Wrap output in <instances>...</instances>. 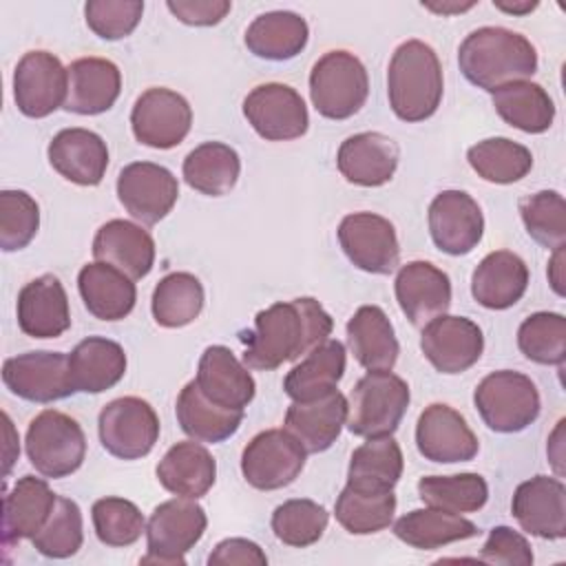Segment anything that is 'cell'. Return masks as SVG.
I'll return each instance as SVG.
<instances>
[{"instance_id": "6da1fadb", "label": "cell", "mask_w": 566, "mask_h": 566, "mask_svg": "<svg viewBox=\"0 0 566 566\" xmlns=\"http://www.w3.org/2000/svg\"><path fill=\"white\" fill-rule=\"evenodd\" d=\"M334 321L312 296L279 301L261 310L254 329L241 332L245 343L243 365L248 369L272 371L287 360H298L332 334Z\"/></svg>"}, {"instance_id": "7a4b0ae2", "label": "cell", "mask_w": 566, "mask_h": 566, "mask_svg": "<svg viewBox=\"0 0 566 566\" xmlns=\"http://www.w3.org/2000/svg\"><path fill=\"white\" fill-rule=\"evenodd\" d=\"M462 75L478 88H495L526 80L537 71V51L531 40L504 27H480L458 49Z\"/></svg>"}, {"instance_id": "3957f363", "label": "cell", "mask_w": 566, "mask_h": 566, "mask_svg": "<svg viewBox=\"0 0 566 566\" xmlns=\"http://www.w3.org/2000/svg\"><path fill=\"white\" fill-rule=\"evenodd\" d=\"M444 93L442 64L438 53L422 40L402 42L387 66L389 106L402 122L429 119Z\"/></svg>"}, {"instance_id": "277c9868", "label": "cell", "mask_w": 566, "mask_h": 566, "mask_svg": "<svg viewBox=\"0 0 566 566\" xmlns=\"http://www.w3.org/2000/svg\"><path fill=\"white\" fill-rule=\"evenodd\" d=\"M409 385L389 371H367L347 398V429L360 438L391 436L409 407Z\"/></svg>"}, {"instance_id": "5b68a950", "label": "cell", "mask_w": 566, "mask_h": 566, "mask_svg": "<svg viewBox=\"0 0 566 566\" xmlns=\"http://www.w3.org/2000/svg\"><path fill=\"white\" fill-rule=\"evenodd\" d=\"M367 95V69L354 53L336 49L314 62L310 73V97L318 115L327 119H347L365 106Z\"/></svg>"}, {"instance_id": "8992f818", "label": "cell", "mask_w": 566, "mask_h": 566, "mask_svg": "<svg viewBox=\"0 0 566 566\" xmlns=\"http://www.w3.org/2000/svg\"><path fill=\"white\" fill-rule=\"evenodd\" d=\"M473 402L484 424L495 433H517L539 416L542 400L535 382L513 369H500L480 380Z\"/></svg>"}, {"instance_id": "52a82bcc", "label": "cell", "mask_w": 566, "mask_h": 566, "mask_svg": "<svg viewBox=\"0 0 566 566\" xmlns=\"http://www.w3.org/2000/svg\"><path fill=\"white\" fill-rule=\"evenodd\" d=\"M24 449L40 475L60 480L82 467L86 436L75 418L57 409H44L29 422Z\"/></svg>"}, {"instance_id": "ba28073f", "label": "cell", "mask_w": 566, "mask_h": 566, "mask_svg": "<svg viewBox=\"0 0 566 566\" xmlns=\"http://www.w3.org/2000/svg\"><path fill=\"white\" fill-rule=\"evenodd\" d=\"M208 526L206 511L190 497L166 500L150 513L146 524L148 555L142 564H186V553L203 537Z\"/></svg>"}, {"instance_id": "9c48e42d", "label": "cell", "mask_w": 566, "mask_h": 566, "mask_svg": "<svg viewBox=\"0 0 566 566\" xmlns=\"http://www.w3.org/2000/svg\"><path fill=\"white\" fill-rule=\"evenodd\" d=\"M102 447L119 460L148 455L159 440V418L150 402L137 396H122L104 405L97 418Z\"/></svg>"}, {"instance_id": "30bf717a", "label": "cell", "mask_w": 566, "mask_h": 566, "mask_svg": "<svg viewBox=\"0 0 566 566\" xmlns=\"http://www.w3.org/2000/svg\"><path fill=\"white\" fill-rule=\"evenodd\" d=\"M307 451L283 427L256 433L241 453V473L259 491H276L292 484L303 467Z\"/></svg>"}, {"instance_id": "8fae6325", "label": "cell", "mask_w": 566, "mask_h": 566, "mask_svg": "<svg viewBox=\"0 0 566 566\" xmlns=\"http://www.w3.org/2000/svg\"><path fill=\"white\" fill-rule=\"evenodd\" d=\"M4 387L29 402H55L75 394L69 356L62 352H24L2 365Z\"/></svg>"}, {"instance_id": "7c38bea8", "label": "cell", "mask_w": 566, "mask_h": 566, "mask_svg": "<svg viewBox=\"0 0 566 566\" xmlns=\"http://www.w3.org/2000/svg\"><path fill=\"white\" fill-rule=\"evenodd\" d=\"M192 126L188 99L170 88L153 86L144 91L130 111V128L139 144L168 150L179 146Z\"/></svg>"}, {"instance_id": "4fadbf2b", "label": "cell", "mask_w": 566, "mask_h": 566, "mask_svg": "<svg viewBox=\"0 0 566 566\" xmlns=\"http://www.w3.org/2000/svg\"><path fill=\"white\" fill-rule=\"evenodd\" d=\"M243 115L256 135L268 142L298 139L310 126L301 93L281 82L254 86L243 99Z\"/></svg>"}, {"instance_id": "5bb4252c", "label": "cell", "mask_w": 566, "mask_h": 566, "mask_svg": "<svg viewBox=\"0 0 566 566\" xmlns=\"http://www.w3.org/2000/svg\"><path fill=\"white\" fill-rule=\"evenodd\" d=\"M69 71L49 51L24 53L13 71V99L22 115L40 119L64 106Z\"/></svg>"}, {"instance_id": "9a60e30c", "label": "cell", "mask_w": 566, "mask_h": 566, "mask_svg": "<svg viewBox=\"0 0 566 566\" xmlns=\"http://www.w3.org/2000/svg\"><path fill=\"white\" fill-rule=\"evenodd\" d=\"M345 256L363 272L389 274L400 261V243L389 219L374 212H352L338 226Z\"/></svg>"}, {"instance_id": "2e32d148", "label": "cell", "mask_w": 566, "mask_h": 566, "mask_svg": "<svg viewBox=\"0 0 566 566\" xmlns=\"http://www.w3.org/2000/svg\"><path fill=\"white\" fill-rule=\"evenodd\" d=\"M117 197L133 219L144 226H155L177 203L179 184L166 166L133 161L119 170Z\"/></svg>"}, {"instance_id": "e0dca14e", "label": "cell", "mask_w": 566, "mask_h": 566, "mask_svg": "<svg viewBox=\"0 0 566 566\" xmlns=\"http://www.w3.org/2000/svg\"><path fill=\"white\" fill-rule=\"evenodd\" d=\"M429 234L444 254H469L484 234V214L464 190H442L429 206Z\"/></svg>"}, {"instance_id": "ac0fdd59", "label": "cell", "mask_w": 566, "mask_h": 566, "mask_svg": "<svg viewBox=\"0 0 566 566\" xmlns=\"http://www.w3.org/2000/svg\"><path fill=\"white\" fill-rule=\"evenodd\" d=\"M420 349L440 374H462L480 360L484 336L471 318L442 314L422 327Z\"/></svg>"}, {"instance_id": "d6986e66", "label": "cell", "mask_w": 566, "mask_h": 566, "mask_svg": "<svg viewBox=\"0 0 566 566\" xmlns=\"http://www.w3.org/2000/svg\"><path fill=\"white\" fill-rule=\"evenodd\" d=\"M416 447L431 462H469L478 455L480 442L464 416L444 402L424 407L416 422Z\"/></svg>"}, {"instance_id": "ffe728a7", "label": "cell", "mask_w": 566, "mask_h": 566, "mask_svg": "<svg viewBox=\"0 0 566 566\" xmlns=\"http://www.w3.org/2000/svg\"><path fill=\"white\" fill-rule=\"evenodd\" d=\"M511 513L522 531L542 539L566 535V486L559 478L535 475L522 482L511 500Z\"/></svg>"}, {"instance_id": "44dd1931", "label": "cell", "mask_w": 566, "mask_h": 566, "mask_svg": "<svg viewBox=\"0 0 566 566\" xmlns=\"http://www.w3.org/2000/svg\"><path fill=\"white\" fill-rule=\"evenodd\" d=\"M396 301L411 325L424 327L451 307V279L429 261L405 263L394 281Z\"/></svg>"}, {"instance_id": "7402d4cb", "label": "cell", "mask_w": 566, "mask_h": 566, "mask_svg": "<svg viewBox=\"0 0 566 566\" xmlns=\"http://www.w3.org/2000/svg\"><path fill=\"white\" fill-rule=\"evenodd\" d=\"M400 159L398 144L376 130L356 133L347 137L336 155L340 175L363 188H378L391 181Z\"/></svg>"}, {"instance_id": "603a6c76", "label": "cell", "mask_w": 566, "mask_h": 566, "mask_svg": "<svg viewBox=\"0 0 566 566\" xmlns=\"http://www.w3.org/2000/svg\"><path fill=\"white\" fill-rule=\"evenodd\" d=\"M18 327L31 338H57L71 327L69 296L55 274L29 281L18 294Z\"/></svg>"}, {"instance_id": "cb8c5ba5", "label": "cell", "mask_w": 566, "mask_h": 566, "mask_svg": "<svg viewBox=\"0 0 566 566\" xmlns=\"http://www.w3.org/2000/svg\"><path fill=\"white\" fill-rule=\"evenodd\" d=\"M347 422V398L332 389L312 400H294L285 411V429L307 453L327 451Z\"/></svg>"}, {"instance_id": "d4e9b609", "label": "cell", "mask_w": 566, "mask_h": 566, "mask_svg": "<svg viewBox=\"0 0 566 566\" xmlns=\"http://www.w3.org/2000/svg\"><path fill=\"white\" fill-rule=\"evenodd\" d=\"M49 164L77 186L102 184L108 168L106 142L88 128H64L49 142Z\"/></svg>"}, {"instance_id": "484cf974", "label": "cell", "mask_w": 566, "mask_h": 566, "mask_svg": "<svg viewBox=\"0 0 566 566\" xmlns=\"http://www.w3.org/2000/svg\"><path fill=\"white\" fill-rule=\"evenodd\" d=\"M195 382L210 402L226 409H245L256 394L252 374L226 345L203 349Z\"/></svg>"}, {"instance_id": "4316f807", "label": "cell", "mask_w": 566, "mask_h": 566, "mask_svg": "<svg viewBox=\"0 0 566 566\" xmlns=\"http://www.w3.org/2000/svg\"><path fill=\"white\" fill-rule=\"evenodd\" d=\"M93 256L135 281L153 270L155 241L142 226L126 219H111L95 232Z\"/></svg>"}, {"instance_id": "83f0119b", "label": "cell", "mask_w": 566, "mask_h": 566, "mask_svg": "<svg viewBox=\"0 0 566 566\" xmlns=\"http://www.w3.org/2000/svg\"><path fill=\"white\" fill-rule=\"evenodd\" d=\"M69 88L64 108L77 115H99L117 102L122 73L115 62L104 57H80L66 66Z\"/></svg>"}, {"instance_id": "f1b7e54d", "label": "cell", "mask_w": 566, "mask_h": 566, "mask_svg": "<svg viewBox=\"0 0 566 566\" xmlns=\"http://www.w3.org/2000/svg\"><path fill=\"white\" fill-rule=\"evenodd\" d=\"M528 287V268L511 250L489 252L471 274V294L486 310L513 307Z\"/></svg>"}, {"instance_id": "f546056e", "label": "cell", "mask_w": 566, "mask_h": 566, "mask_svg": "<svg viewBox=\"0 0 566 566\" xmlns=\"http://www.w3.org/2000/svg\"><path fill=\"white\" fill-rule=\"evenodd\" d=\"M57 495L51 491L46 480L35 475H22L13 489L4 495L2 509V542L4 546L31 539L42 531L55 509Z\"/></svg>"}, {"instance_id": "4dcf8cb0", "label": "cell", "mask_w": 566, "mask_h": 566, "mask_svg": "<svg viewBox=\"0 0 566 566\" xmlns=\"http://www.w3.org/2000/svg\"><path fill=\"white\" fill-rule=\"evenodd\" d=\"M155 473L166 491L179 497L199 500L217 480V462L199 440H184L164 453Z\"/></svg>"}, {"instance_id": "1f68e13d", "label": "cell", "mask_w": 566, "mask_h": 566, "mask_svg": "<svg viewBox=\"0 0 566 566\" xmlns=\"http://www.w3.org/2000/svg\"><path fill=\"white\" fill-rule=\"evenodd\" d=\"M347 345L367 371L394 369L400 345L394 334V325L385 310L378 305H360L347 321Z\"/></svg>"}, {"instance_id": "d6a6232c", "label": "cell", "mask_w": 566, "mask_h": 566, "mask_svg": "<svg viewBox=\"0 0 566 566\" xmlns=\"http://www.w3.org/2000/svg\"><path fill=\"white\" fill-rule=\"evenodd\" d=\"M77 290L86 310L99 321L126 318L137 301V287L133 279L102 261L86 263L80 270Z\"/></svg>"}, {"instance_id": "836d02e7", "label": "cell", "mask_w": 566, "mask_h": 566, "mask_svg": "<svg viewBox=\"0 0 566 566\" xmlns=\"http://www.w3.org/2000/svg\"><path fill=\"white\" fill-rule=\"evenodd\" d=\"M69 369L75 391L102 394L124 378L126 352L111 338L88 336L69 354Z\"/></svg>"}, {"instance_id": "e575fe53", "label": "cell", "mask_w": 566, "mask_h": 566, "mask_svg": "<svg viewBox=\"0 0 566 566\" xmlns=\"http://www.w3.org/2000/svg\"><path fill=\"white\" fill-rule=\"evenodd\" d=\"M310 38L305 18L294 11H268L245 29V46L261 60L283 62L296 57Z\"/></svg>"}, {"instance_id": "d590c367", "label": "cell", "mask_w": 566, "mask_h": 566, "mask_svg": "<svg viewBox=\"0 0 566 566\" xmlns=\"http://www.w3.org/2000/svg\"><path fill=\"white\" fill-rule=\"evenodd\" d=\"M177 422L186 436L199 442H223L243 422V409H226L210 402L195 380L186 382L177 396Z\"/></svg>"}, {"instance_id": "8d00e7d4", "label": "cell", "mask_w": 566, "mask_h": 566, "mask_svg": "<svg viewBox=\"0 0 566 566\" xmlns=\"http://www.w3.org/2000/svg\"><path fill=\"white\" fill-rule=\"evenodd\" d=\"M345 345L336 338H327L287 371V376L283 378V389L292 400L318 398L336 389L338 380L345 374Z\"/></svg>"}, {"instance_id": "74e56055", "label": "cell", "mask_w": 566, "mask_h": 566, "mask_svg": "<svg viewBox=\"0 0 566 566\" xmlns=\"http://www.w3.org/2000/svg\"><path fill=\"white\" fill-rule=\"evenodd\" d=\"M478 533L480 531L471 520L436 506L413 509L394 524V535L420 551H433L451 542L475 537Z\"/></svg>"}, {"instance_id": "f35d334b", "label": "cell", "mask_w": 566, "mask_h": 566, "mask_svg": "<svg viewBox=\"0 0 566 566\" xmlns=\"http://www.w3.org/2000/svg\"><path fill=\"white\" fill-rule=\"evenodd\" d=\"M181 172L192 190L208 197H223L237 186L241 159L223 142H203L186 155Z\"/></svg>"}, {"instance_id": "ab89813d", "label": "cell", "mask_w": 566, "mask_h": 566, "mask_svg": "<svg viewBox=\"0 0 566 566\" xmlns=\"http://www.w3.org/2000/svg\"><path fill=\"white\" fill-rule=\"evenodd\" d=\"M495 113L517 130L539 135L553 126L555 104L546 88L535 82L517 80L493 91Z\"/></svg>"}, {"instance_id": "60d3db41", "label": "cell", "mask_w": 566, "mask_h": 566, "mask_svg": "<svg viewBox=\"0 0 566 566\" xmlns=\"http://www.w3.org/2000/svg\"><path fill=\"white\" fill-rule=\"evenodd\" d=\"M402 467L400 444L391 436L367 438L349 458L347 484L360 491H394Z\"/></svg>"}, {"instance_id": "b9f144b4", "label": "cell", "mask_w": 566, "mask_h": 566, "mask_svg": "<svg viewBox=\"0 0 566 566\" xmlns=\"http://www.w3.org/2000/svg\"><path fill=\"white\" fill-rule=\"evenodd\" d=\"M206 292L190 272H170L153 290V318L157 325L175 329L190 325L203 310Z\"/></svg>"}, {"instance_id": "7bdbcfd3", "label": "cell", "mask_w": 566, "mask_h": 566, "mask_svg": "<svg viewBox=\"0 0 566 566\" xmlns=\"http://www.w3.org/2000/svg\"><path fill=\"white\" fill-rule=\"evenodd\" d=\"M394 513V491H360L349 484H345L334 504L336 522L352 535H371L387 528Z\"/></svg>"}, {"instance_id": "ee69618b", "label": "cell", "mask_w": 566, "mask_h": 566, "mask_svg": "<svg viewBox=\"0 0 566 566\" xmlns=\"http://www.w3.org/2000/svg\"><path fill=\"white\" fill-rule=\"evenodd\" d=\"M471 168L491 184H515L533 168V155L526 146L509 137H489L467 150Z\"/></svg>"}, {"instance_id": "f6af8a7d", "label": "cell", "mask_w": 566, "mask_h": 566, "mask_svg": "<svg viewBox=\"0 0 566 566\" xmlns=\"http://www.w3.org/2000/svg\"><path fill=\"white\" fill-rule=\"evenodd\" d=\"M418 495L427 506L451 513H473L486 504L489 484L480 473L427 475L418 482Z\"/></svg>"}, {"instance_id": "bcb514c9", "label": "cell", "mask_w": 566, "mask_h": 566, "mask_svg": "<svg viewBox=\"0 0 566 566\" xmlns=\"http://www.w3.org/2000/svg\"><path fill=\"white\" fill-rule=\"evenodd\" d=\"M520 352L537 365H562L566 358V318L557 312H535L517 329Z\"/></svg>"}, {"instance_id": "7dc6e473", "label": "cell", "mask_w": 566, "mask_h": 566, "mask_svg": "<svg viewBox=\"0 0 566 566\" xmlns=\"http://www.w3.org/2000/svg\"><path fill=\"white\" fill-rule=\"evenodd\" d=\"M329 522V513L325 511L323 504L314 500H287L279 504L272 513V531L279 542L294 546V548H305L316 544Z\"/></svg>"}, {"instance_id": "c3c4849f", "label": "cell", "mask_w": 566, "mask_h": 566, "mask_svg": "<svg viewBox=\"0 0 566 566\" xmlns=\"http://www.w3.org/2000/svg\"><path fill=\"white\" fill-rule=\"evenodd\" d=\"M520 217L535 243L548 250L566 243V201L557 190H539L520 199Z\"/></svg>"}, {"instance_id": "681fc988", "label": "cell", "mask_w": 566, "mask_h": 566, "mask_svg": "<svg viewBox=\"0 0 566 566\" xmlns=\"http://www.w3.org/2000/svg\"><path fill=\"white\" fill-rule=\"evenodd\" d=\"M35 551L51 559H66L82 548L84 522L75 500L57 497L55 509L40 533L31 537Z\"/></svg>"}, {"instance_id": "f907efd6", "label": "cell", "mask_w": 566, "mask_h": 566, "mask_svg": "<svg viewBox=\"0 0 566 566\" xmlns=\"http://www.w3.org/2000/svg\"><path fill=\"white\" fill-rule=\"evenodd\" d=\"M93 528L102 544L106 546H130L146 531V520L142 511L124 497H102L91 509Z\"/></svg>"}, {"instance_id": "816d5d0a", "label": "cell", "mask_w": 566, "mask_h": 566, "mask_svg": "<svg viewBox=\"0 0 566 566\" xmlns=\"http://www.w3.org/2000/svg\"><path fill=\"white\" fill-rule=\"evenodd\" d=\"M40 228V206L24 190L0 192V248L15 252L27 248Z\"/></svg>"}, {"instance_id": "f5cc1de1", "label": "cell", "mask_w": 566, "mask_h": 566, "mask_svg": "<svg viewBox=\"0 0 566 566\" xmlns=\"http://www.w3.org/2000/svg\"><path fill=\"white\" fill-rule=\"evenodd\" d=\"M144 13L139 0H91L84 4L88 29L102 40H122L135 31Z\"/></svg>"}, {"instance_id": "db71d44e", "label": "cell", "mask_w": 566, "mask_h": 566, "mask_svg": "<svg viewBox=\"0 0 566 566\" xmlns=\"http://www.w3.org/2000/svg\"><path fill=\"white\" fill-rule=\"evenodd\" d=\"M480 559L500 566H531L533 551L522 533L513 531L511 526H495L480 551Z\"/></svg>"}, {"instance_id": "11a10c76", "label": "cell", "mask_w": 566, "mask_h": 566, "mask_svg": "<svg viewBox=\"0 0 566 566\" xmlns=\"http://www.w3.org/2000/svg\"><path fill=\"white\" fill-rule=\"evenodd\" d=\"M166 7L179 22L190 27L219 24L232 9L228 0H168Z\"/></svg>"}, {"instance_id": "9f6ffc18", "label": "cell", "mask_w": 566, "mask_h": 566, "mask_svg": "<svg viewBox=\"0 0 566 566\" xmlns=\"http://www.w3.org/2000/svg\"><path fill=\"white\" fill-rule=\"evenodd\" d=\"M210 566H265L268 557L261 546L245 537H228L208 555Z\"/></svg>"}, {"instance_id": "6f0895ef", "label": "cell", "mask_w": 566, "mask_h": 566, "mask_svg": "<svg viewBox=\"0 0 566 566\" xmlns=\"http://www.w3.org/2000/svg\"><path fill=\"white\" fill-rule=\"evenodd\" d=\"M548 283L555 290L557 296H564V245L553 250V256L548 261Z\"/></svg>"}, {"instance_id": "680465c9", "label": "cell", "mask_w": 566, "mask_h": 566, "mask_svg": "<svg viewBox=\"0 0 566 566\" xmlns=\"http://www.w3.org/2000/svg\"><path fill=\"white\" fill-rule=\"evenodd\" d=\"M4 436H7V444H4V475H9L11 471V464L15 462L18 453H20V444H18V438H15V431H13V424H11V418L4 413Z\"/></svg>"}, {"instance_id": "91938a15", "label": "cell", "mask_w": 566, "mask_h": 566, "mask_svg": "<svg viewBox=\"0 0 566 566\" xmlns=\"http://www.w3.org/2000/svg\"><path fill=\"white\" fill-rule=\"evenodd\" d=\"M562 429H564V420L557 422V427H555V431L551 436V442H548V460L553 462L557 475L564 473V467H562V460H564V453H562Z\"/></svg>"}, {"instance_id": "94428289", "label": "cell", "mask_w": 566, "mask_h": 566, "mask_svg": "<svg viewBox=\"0 0 566 566\" xmlns=\"http://www.w3.org/2000/svg\"><path fill=\"white\" fill-rule=\"evenodd\" d=\"M493 7H497L500 11H504V13H513V15H524V13H531L535 7H537V2L533 0H520V2H504V0H493Z\"/></svg>"}, {"instance_id": "6125c7cd", "label": "cell", "mask_w": 566, "mask_h": 566, "mask_svg": "<svg viewBox=\"0 0 566 566\" xmlns=\"http://www.w3.org/2000/svg\"><path fill=\"white\" fill-rule=\"evenodd\" d=\"M473 4H475V2H442V4L422 2V7H427V9L436 11V13H442V15H447V13H460V11H467V9H471Z\"/></svg>"}]
</instances>
